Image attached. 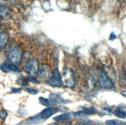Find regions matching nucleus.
Wrapping results in <instances>:
<instances>
[{
	"mask_svg": "<svg viewBox=\"0 0 126 125\" xmlns=\"http://www.w3.org/2000/svg\"><path fill=\"white\" fill-rule=\"evenodd\" d=\"M62 82L63 84L67 86L68 88H73L74 87L76 83V78L75 75L73 72V70H71L70 68H64L62 72Z\"/></svg>",
	"mask_w": 126,
	"mask_h": 125,
	"instance_id": "obj_1",
	"label": "nucleus"
},
{
	"mask_svg": "<svg viewBox=\"0 0 126 125\" xmlns=\"http://www.w3.org/2000/svg\"><path fill=\"white\" fill-rule=\"evenodd\" d=\"M59 111L57 107H47L43 110L42 112H40L39 114L36 115L35 117H32V123H39L42 122L43 121L47 120L50 117Z\"/></svg>",
	"mask_w": 126,
	"mask_h": 125,
	"instance_id": "obj_2",
	"label": "nucleus"
},
{
	"mask_svg": "<svg viewBox=\"0 0 126 125\" xmlns=\"http://www.w3.org/2000/svg\"><path fill=\"white\" fill-rule=\"evenodd\" d=\"M39 68H40L39 63H38V61L36 59H31L30 60H29L25 64V66L23 67L26 73H28L30 75V77L34 78L38 74Z\"/></svg>",
	"mask_w": 126,
	"mask_h": 125,
	"instance_id": "obj_3",
	"label": "nucleus"
},
{
	"mask_svg": "<svg viewBox=\"0 0 126 125\" xmlns=\"http://www.w3.org/2000/svg\"><path fill=\"white\" fill-rule=\"evenodd\" d=\"M22 57H23V52L19 46H14L9 51L8 59L10 63L18 65L21 63Z\"/></svg>",
	"mask_w": 126,
	"mask_h": 125,
	"instance_id": "obj_4",
	"label": "nucleus"
},
{
	"mask_svg": "<svg viewBox=\"0 0 126 125\" xmlns=\"http://www.w3.org/2000/svg\"><path fill=\"white\" fill-rule=\"evenodd\" d=\"M47 83L49 85L55 86V87H60V86H62V77L58 69H55L50 75V77L47 79Z\"/></svg>",
	"mask_w": 126,
	"mask_h": 125,
	"instance_id": "obj_5",
	"label": "nucleus"
},
{
	"mask_svg": "<svg viewBox=\"0 0 126 125\" xmlns=\"http://www.w3.org/2000/svg\"><path fill=\"white\" fill-rule=\"evenodd\" d=\"M98 80H99L101 86L103 88L111 89L114 86L112 81L108 77V75L101 70L98 71Z\"/></svg>",
	"mask_w": 126,
	"mask_h": 125,
	"instance_id": "obj_6",
	"label": "nucleus"
},
{
	"mask_svg": "<svg viewBox=\"0 0 126 125\" xmlns=\"http://www.w3.org/2000/svg\"><path fill=\"white\" fill-rule=\"evenodd\" d=\"M0 69H1L3 72L9 73L11 71L13 72H20V69L17 67L16 64H13L12 63L9 62H3L0 64Z\"/></svg>",
	"mask_w": 126,
	"mask_h": 125,
	"instance_id": "obj_7",
	"label": "nucleus"
},
{
	"mask_svg": "<svg viewBox=\"0 0 126 125\" xmlns=\"http://www.w3.org/2000/svg\"><path fill=\"white\" fill-rule=\"evenodd\" d=\"M38 74H39V76L41 78L49 77H50V75L49 67L45 64L42 65V66H40V68H39V72H38Z\"/></svg>",
	"mask_w": 126,
	"mask_h": 125,
	"instance_id": "obj_8",
	"label": "nucleus"
},
{
	"mask_svg": "<svg viewBox=\"0 0 126 125\" xmlns=\"http://www.w3.org/2000/svg\"><path fill=\"white\" fill-rule=\"evenodd\" d=\"M9 35L5 32H0V49H3L7 45Z\"/></svg>",
	"mask_w": 126,
	"mask_h": 125,
	"instance_id": "obj_9",
	"label": "nucleus"
},
{
	"mask_svg": "<svg viewBox=\"0 0 126 125\" xmlns=\"http://www.w3.org/2000/svg\"><path fill=\"white\" fill-rule=\"evenodd\" d=\"M87 89H88V90H94L95 86V80L92 75L88 76V77H87Z\"/></svg>",
	"mask_w": 126,
	"mask_h": 125,
	"instance_id": "obj_10",
	"label": "nucleus"
},
{
	"mask_svg": "<svg viewBox=\"0 0 126 125\" xmlns=\"http://www.w3.org/2000/svg\"><path fill=\"white\" fill-rule=\"evenodd\" d=\"M114 114L117 117L125 118V117H126V111L124 109H122V107H118L117 109L114 111Z\"/></svg>",
	"mask_w": 126,
	"mask_h": 125,
	"instance_id": "obj_11",
	"label": "nucleus"
},
{
	"mask_svg": "<svg viewBox=\"0 0 126 125\" xmlns=\"http://www.w3.org/2000/svg\"><path fill=\"white\" fill-rule=\"evenodd\" d=\"M71 116H72V114H71L70 113H65L61 114V115L55 117H54V120L57 121H65V120H67V119H69Z\"/></svg>",
	"mask_w": 126,
	"mask_h": 125,
	"instance_id": "obj_12",
	"label": "nucleus"
},
{
	"mask_svg": "<svg viewBox=\"0 0 126 125\" xmlns=\"http://www.w3.org/2000/svg\"><path fill=\"white\" fill-rule=\"evenodd\" d=\"M39 101L42 105L45 106V107H50V106H51V104L53 103V100H49V99H46V98H44V97H40Z\"/></svg>",
	"mask_w": 126,
	"mask_h": 125,
	"instance_id": "obj_13",
	"label": "nucleus"
},
{
	"mask_svg": "<svg viewBox=\"0 0 126 125\" xmlns=\"http://www.w3.org/2000/svg\"><path fill=\"white\" fill-rule=\"evenodd\" d=\"M105 123L107 125H126V122L120 120H108Z\"/></svg>",
	"mask_w": 126,
	"mask_h": 125,
	"instance_id": "obj_14",
	"label": "nucleus"
},
{
	"mask_svg": "<svg viewBox=\"0 0 126 125\" xmlns=\"http://www.w3.org/2000/svg\"><path fill=\"white\" fill-rule=\"evenodd\" d=\"M24 90L26 92L29 94H36L38 93V90H35V89H32V88H24Z\"/></svg>",
	"mask_w": 126,
	"mask_h": 125,
	"instance_id": "obj_15",
	"label": "nucleus"
},
{
	"mask_svg": "<svg viewBox=\"0 0 126 125\" xmlns=\"http://www.w3.org/2000/svg\"><path fill=\"white\" fill-rule=\"evenodd\" d=\"M7 112L5 111V110H2L0 111V118L2 119V120H5V118L7 117Z\"/></svg>",
	"mask_w": 126,
	"mask_h": 125,
	"instance_id": "obj_16",
	"label": "nucleus"
},
{
	"mask_svg": "<svg viewBox=\"0 0 126 125\" xmlns=\"http://www.w3.org/2000/svg\"><path fill=\"white\" fill-rule=\"evenodd\" d=\"M21 91V89H17V88H14L13 87L12 88V92L13 93H15V94H17V93H19V92Z\"/></svg>",
	"mask_w": 126,
	"mask_h": 125,
	"instance_id": "obj_17",
	"label": "nucleus"
},
{
	"mask_svg": "<svg viewBox=\"0 0 126 125\" xmlns=\"http://www.w3.org/2000/svg\"><path fill=\"white\" fill-rule=\"evenodd\" d=\"M121 94H122V95H123L125 97H126V90H122V91L121 92Z\"/></svg>",
	"mask_w": 126,
	"mask_h": 125,
	"instance_id": "obj_18",
	"label": "nucleus"
},
{
	"mask_svg": "<svg viewBox=\"0 0 126 125\" xmlns=\"http://www.w3.org/2000/svg\"><path fill=\"white\" fill-rule=\"evenodd\" d=\"M75 125H89V124H84V123H79V124H77Z\"/></svg>",
	"mask_w": 126,
	"mask_h": 125,
	"instance_id": "obj_19",
	"label": "nucleus"
},
{
	"mask_svg": "<svg viewBox=\"0 0 126 125\" xmlns=\"http://www.w3.org/2000/svg\"><path fill=\"white\" fill-rule=\"evenodd\" d=\"M50 125H57V124H50Z\"/></svg>",
	"mask_w": 126,
	"mask_h": 125,
	"instance_id": "obj_20",
	"label": "nucleus"
},
{
	"mask_svg": "<svg viewBox=\"0 0 126 125\" xmlns=\"http://www.w3.org/2000/svg\"><path fill=\"white\" fill-rule=\"evenodd\" d=\"M2 1H4V0H0V2H2Z\"/></svg>",
	"mask_w": 126,
	"mask_h": 125,
	"instance_id": "obj_21",
	"label": "nucleus"
},
{
	"mask_svg": "<svg viewBox=\"0 0 126 125\" xmlns=\"http://www.w3.org/2000/svg\"><path fill=\"white\" fill-rule=\"evenodd\" d=\"M1 19H2V17H1V16H0V21H1Z\"/></svg>",
	"mask_w": 126,
	"mask_h": 125,
	"instance_id": "obj_22",
	"label": "nucleus"
},
{
	"mask_svg": "<svg viewBox=\"0 0 126 125\" xmlns=\"http://www.w3.org/2000/svg\"><path fill=\"white\" fill-rule=\"evenodd\" d=\"M125 78H126V77H125Z\"/></svg>",
	"mask_w": 126,
	"mask_h": 125,
	"instance_id": "obj_23",
	"label": "nucleus"
}]
</instances>
